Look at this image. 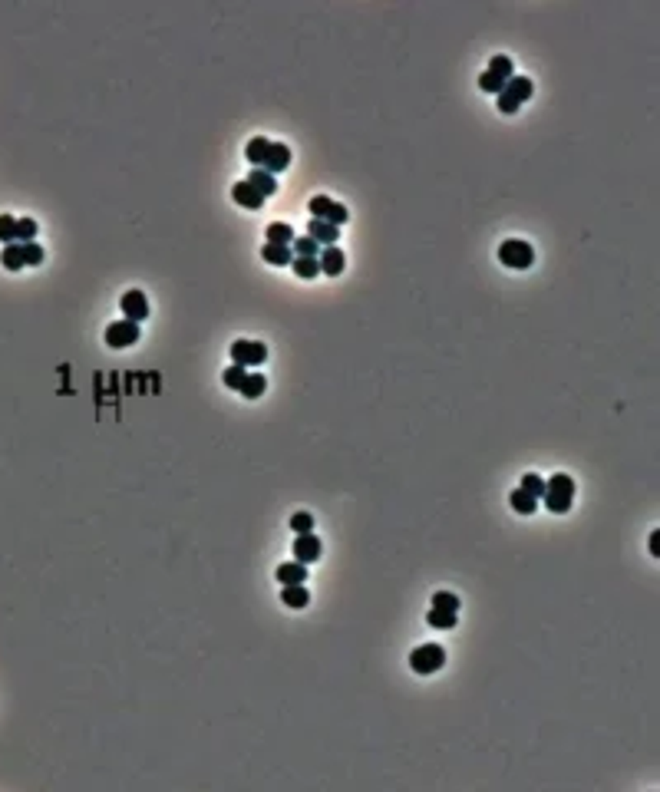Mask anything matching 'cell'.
Returning <instances> with one entry per match:
<instances>
[{
  "label": "cell",
  "instance_id": "obj_25",
  "mask_svg": "<svg viewBox=\"0 0 660 792\" xmlns=\"http://www.w3.org/2000/svg\"><path fill=\"white\" fill-rule=\"evenodd\" d=\"M488 73H496V76H502V80H512V76H515L512 60H508L505 53H496V56L488 60Z\"/></svg>",
  "mask_w": 660,
  "mask_h": 792
},
{
  "label": "cell",
  "instance_id": "obj_16",
  "mask_svg": "<svg viewBox=\"0 0 660 792\" xmlns=\"http://www.w3.org/2000/svg\"><path fill=\"white\" fill-rule=\"evenodd\" d=\"M281 601H284L291 611H301L311 604V594H307L304 584H281Z\"/></svg>",
  "mask_w": 660,
  "mask_h": 792
},
{
  "label": "cell",
  "instance_id": "obj_11",
  "mask_svg": "<svg viewBox=\"0 0 660 792\" xmlns=\"http://www.w3.org/2000/svg\"><path fill=\"white\" fill-rule=\"evenodd\" d=\"M287 165H291V149H287L284 143H271L268 145V155H264V172H271V175H277V172H284Z\"/></svg>",
  "mask_w": 660,
  "mask_h": 792
},
{
  "label": "cell",
  "instance_id": "obj_4",
  "mask_svg": "<svg viewBox=\"0 0 660 792\" xmlns=\"http://www.w3.org/2000/svg\"><path fill=\"white\" fill-rule=\"evenodd\" d=\"M307 212H311V218H317V222H327V224H347L350 222V212H347L340 202H334V198H327V195H314L311 202H307Z\"/></svg>",
  "mask_w": 660,
  "mask_h": 792
},
{
  "label": "cell",
  "instance_id": "obj_12",
  "mask_svg": "<svg viewBox=\"0 0 660 792\" xmlns=\"http://www.w3.org/2000/svg\"><path fill=\"white\" fill-rule=\"evenodd\" d=\"M232 198L238 205H244V208H261V205H264V195L258 192L254 185H248V182H234L232 185Z\"/></svg>",
  "mask_w": 660,
  "mask_h": 792
},
{
  "label": "cell",
  "instance_id": "obj_24",
  "mask_svg": "<svg viewBox=\"0 0 660 792\" xmlns=\"http://www.w3.org/2000/svg\"><path fill=\"white\" fill-rule=\"evenodd\" d=\"M291 268H294V275L304 277V281H311V277L320 275V264H317V258H294V261H291Z\"/></svg>",
  "mask_w": 660,
  "mask_h": 792
},
{
  "label": "cell",
  "instance_id": "obj_6",
  "mask_svg": "<svg viewBox=\"0 0 660 792\" xmlns=\"http://www.w3.org/2000/svg\"><path fill=\"white\" fill-rule=\"evenodd\" d=\"M106 344H109L112 350L139 344V324H136V320H112V324L106 327Z\"/></svg>",
  "mask_w": 660,
  "mask_h": 792
},
{
  "label": "cell",
  "instance_id": "obj_10",
  "mask_svg": "<svg viewBox=\"0 0 660 792\" xmlns=\"http://www.w3.org/2000/svg\"><path fill=\"white\" fill-rule=\"evenodd\" d=\"M317 264H320V275L337 277V275H344V264H347V258H344V251H340L337 244H327L324 251L317 254Z\"/></svg>",
  "mask_w": 660,
  "mask_h": 792
},
{
  "label": "cell",
  "instance_id": "obj_33",
  "mask_svg": "<svg viewBox=\"0 0 660 792\" xmlns=\"http://www.w3.org/2000/svg\"><path fill=\"white\" fill-rule=\"evenodd\" d=\"M433 608L456 611V614H459V598L452 594V591H436V594H433Z\"/></svg>",
  "mask_w": 660,
  "mask_h": 792
},
{
  "label": "cell",
  "instance_id": "obj_22",
  "mask_svg": "<svg viewBox=\"0 0 660 792\" xmlns=\"http://www.w3.org/2000/svg\"><path fill=\"white\" fill-rule=\"evenodd\" d=\"M264 386H268V380H264V373H248L244 376V383L238 393L244 396V400H258V396H264Z\"/></svg>",
  "mask_w": 660,
  "mask_h": 792
},
{
  "label": "cell",
  "instance_id": "obj_15",
  "mask_svg": "<svg viewBox=\"0 0 660 792\" xmlns=\"http://www.w3.org/2000/svg\"><path fill=\"white\" fill-rule=\"evenodd\" d=\"M307 234L314 238L317 244H337V238H340V228L337 224H327V222H317V218H311V224H307Z\"/></svg>",
  "mask_w": 660,
  "mask_h": 792
},
{
  "label": "cell",
  "instance_id": "obj_30",
  "mask_svg": "<svg viewBox=\"0 0 660 792\" xmlns=\"http://www.w3.org/2000/svg\"><path fill=\"white\" fill-rule=\"evenodd\" d=\"M291 532H294V535L314 532V518H311V512H294V515H291Z\"/></svg>",
  "mask_w": 660,
  "mask_h": 792
},
{
  "label": "cell",
  "instance_id": "obj_1",
  "mask_svg": "<svg viewBox=\"0 0 660 792\" xmlns=\"http://www.w3.org/2000/svg\"><path fill=\"white\" fill-rule=\"evenodd\" d=\"M545 508L551 515H568L571 502H575V479L568 472H555V476L545 482V496H541Z\"/></svg>",
  "mask_w": 660,
  "mask_h": 792
},
{
  "label": "cell",
  "instance_id": "obj_34",
  "mask_svg": "<svg viewBox=\"0 0 660 792\" xmlns=\"http://www.w3.org/2000/svg\"><path fill=\"white\" fill-rule=\"evenodd\" d=\"M23 254H27V268H37V264L43 261V248L37 241H30V244H23Z\"/></svg>",
  "mask_w": 660,
  "mask_h": 792
},
{
  "label": "cell",
  "instance_id": "obj_29",
  "mask_svg": "<svg viewBox=\"0 0 660 792\" xmlns=\"http://www.w3.org/2000/svg\"><path fill=\"white\" fill-rule=\"evenodd\" d=\"M505 83L508 80H502V76H496V73L486 70L482 76H479V90H482V92H496V96H498V92L505 90Z\"/></svg>",
  "mask_w": 660,
  "mask_h": 792
},
{
  "label": "cell",
  "instance_id": "obj_18",
  "mask_svg": "<svg viewBox=\"0 0 660 792\" xmlns=\"http://www.w3.org/2000/svg\"><path fill=\"white\" fill-rule=\"evenodd\" d=\"M0 264L7 268V271H20L27 268V254H23V244L13 241V244H4V254H0Z\"/></svg>",
  "mask_w": 660,
  "mask_h": 792
},
{
  "label": "cell",
  "instance_id": "obj_8",
  "mask_svg": "<svg viewBox=\"0 0 660 792\" xmlns=\"http://www.w3.org/2000/svg\"><path fill=\"white\" fill-rule=\"evenodd\" d=\"M320 555H324V545H320V539H317L314 532H307V535H297V541H294V561H301V565H314V561H320Z\"/></svg>",
  "mask_w": 660,
  "mask_h": 792
},
{
  "label": "cell",
  "instance_id": "obj_23",
  "mask_svg": "<svg viewBox=\"0 0 660 792\" xmlns=\"http://www.w3.org/2000/svg\"><path fill=\"white\" fill-rule=\"evenodd\" d=\"M268 241L271 244H294V228L284 224V222L268 224Z\"/></svg>",
  "mask_w": 660,
  "mask_h": 792
},
{
  "label": "cell",
  "instance_id": "obj_3",
  "mask_svg": "<svg viewBox=\"0 0 660 792\" xmlns=\"http://www.w3.org/2000/svg\"><path fill=\"white\" fill-rule=\"evenodd\" d=\"M532 90H535V86H532V80H528V76H512V80L505 83V90L498 92V102H496L498 112H505V116L518 112V106L532 96Z\"/></svg>",
  "mask_w": 660,
  "mask_h": 792
},
{
  "label": "cell",
  "instance_id": "obj_21",
  "mask_svg": "<svg viewBox=\"0 0 660 792\" xmlns=\"http://www.w3.org/2000/svg\"><path fill=\"white\" fill-rule=\"evenodd\" d=\"M508 502H512V508H515L518 515H532V512L539 508V498H535V496H528L525 488H515V492L508 496Z\"/></svg>",
  "mask_w": 660,
  "mask_h": 792
},
{
  "label": "cell",
  "instance_id": "obj_26",
  "mask_svg": "<svg viewBox=\"0 0 660 792\" xmlns=\"http://www.w3.org/2000/svg\"><path fill=\"white\" fill-rule=\"evenodd\" d=\"M317 248H320V244H317L311 234H304V238H294V244H291L294 258H317Z\"/></svg>",
  "mask_w": 660,
  "mask_h": 792
},
{
  "label": "cell",
  "instance_id": "obj_20",
  "mask_svg": "<svg viewBox=\"0 0 660 792\" xmlns=\"http://www.w3.org/2000/svg\"><path fill=\"white\" fill-rule=\"evenodd\" d=\"M268 139L264 136H254V139H248V145H244V155H248V162L254 165V169H261L264 165V155H268Z\"/></svg>",
  "mask_w": 660,
  "mask_h": 792
},
{
  "label": "cell",
  "instance_id": "obj_28",
  "mask_svg": "<svg viewBox=\"0 0 660 792\" xmlns=\"http://www.w3.org/2000/svg\"><path fill=\"white\" fill-rule=\"evenodd\" d=\"M518 488H525L528 496H535L541 502V496H545V479L535 476V472H528V476H522V486Z\"/></svg>",
  "mask_w": 660,
  "mask_h": 792
},
{
  "label": "cell",
  "instance_id": "obj_19",
  "mask_svg": "<svg viewBox=\"0 0 660 792\" xmlns=\"http://www.w3.org/2000/svg\"><path fill=\"white\" fill-rule=\"evenodd\" d=\"M456 611H443V608H429L426 611V624L436 630H452L456 628Z\"/></svg>",
  "mask_w": 660,
  "mask_h": 792
},
{
  "label": "cell",
  "instance_id": "obj_9",
  "mask_svg": "<svg viewBox=\"0 0 660 792\" xmlns=\"http://www.w3.org/2000/svg\"><path fill=\"white\" fill-rule=\"evenodd\" d=\"M119 307H122V314H126V320H136V324H143L145 317H149V301H145L143 291H126L119 297Z\"/></svg>",
  "mask_w": 660,
  "mask_h": 792
},
{
  "label": "cell",
  "instance_id": "obj_17",
  "mask_svg": "<svg viewBox=\"0 0 660 792\" xmlns=\"http://www.w3.org/2000/svg\"><path fill=\"white\" fill-rule=\"evenodd\" d=\"M244 182H248V185H254V188H258V192H261L264 198H271V195L277 192V179H275L271 172H264V169H251V175H248Z\"/></svg>",
  "mask_w": 660,
  "mask_h": 792
},
{
  "label": "cell",
  "instance_id": "obj_7",
  "mask_svg": "<svg viewBox=\"0 0 660 792\" xmlns=\"http://www.w3.org/2000/svg\"><path fill=\"white\" fill-rule=\"evenodd\" d=\"M232 360L241 366H258L268 360V347L258 340H234L232 344Z\"/></svg>",
  "mask_w": 660,
  "mask_h": 792
},
{
  "label": "cell",
  "instance_id": "obj_5",
  "mask_svg": "<svg viewBox=\"0 0 660 792\" xmlns=\"http://www.w3.org/2000/svg\"><path fill=\"white\" fill-rule=\"evenodd\" d=\"M443 664H446V650L439 647V644H423L409 654V667L419 673V677H429V673L443 671Z\"/></svg>",
  "mask_w": 660,
  "mask_h": 792
},
{
  "label": "cell",
  "instance_id": "obj_31",
  "mask_svg": "<svg viewBox=\"0 0 660 792\" xmlns=\"http://www.w3.org/2000/svg\"><path fill=\"white\" fill-rule=\"evenodd\" d=\"M0 241L4 244L17 241V218L13 215H0Z\"/></svg>",
  "mask_w": 660,
  "mask_h": 792
},
{
  "label": "cell",
  "instance_id": "obj_27",
  "mask_svg": "<svg viewBox=\"0 0 660 792\" xmlns=\"http://www.w3.org/2000/svg\"><path fill=\"white\" fill-rule=\"evenodd\" d=\"M244 376H248V370H244L241 364H234V366H228V370L222 373V383L228 386V390H241Z\"/></svg>",
  "mask_w": 660,
  "mask_h": 792
},
{
  "label": "cell",
  "instance_id": "obj_13",
  "mask_svg": "<svg viewBox=\"0 0 660 792\" xmlns=\"http://www.w3.org/2000/svg\"><path fill=\"white\" fill-rule=\"evenodd\" d=\"M275 578L281 581V584H304V581H307V565H301V561H284V565H277Z\"/></svg>",
  "mask_w": 660,
  "mask_h": 792
},
{
  "label": "cell",
  "instance_id": "obj_14",
  "mask_svg": "<svg viewBox=\"0 0 660 792\" xmlns=\"http://www.w3.org/2000/svg\"><path fill=\"white\" fill-rule=\"evenodd\" d=\"M261 258H264L268 264H275V268H284V264L294 261V251H291V244H271V241H264Z\"/></svg>",
  "mask_w": 660,
  "mask_h": 792
},
{
  "label": "cell",
  "instance_id": "obj_35",
  "mask_svg": "<svg viewBox=\"0 0 660 792\" xmlns=\"http://www.w3.org/2000/svg\"><path fill=\"white\" fill-rule=\"evenodd\" d=\"M647 545H650V555H654V558H660V555H657V532H650V541H647Z\"/></svg>",
  "mask_w": 660,
  "mask_h": 792
},
{
  "label": "cell",
  "instance_id": "obj_2",
  "mask_svg": "<svg viewBox=\"0 0 660 792\" xmlns=\"http://www.w3.org/2000/svg\"><path fill=\"white\" fill-rule=\"evenodd\" d=\"M498 261L505 264V268H512V271H528V268L535 264V251H532V244L522 241V238H508V241H502V248H498Z\"/></svg>",
  "mask_w": 660,
  "mask_h": 792
},
{
  "label": "cell",
  "instance_id": "obj_32",
  "mask_svg": "<svg viewBox=\"0 0 660 792\" xmlns=\"http://www.w3.org/2000/svg\"><path fill=\"white\" fill-rule=\"evenodd\" d=\"M33 238H37V222L33 218H17V241L30 244Z\"/></svg>",
  "mask_w": 660,
  "mask_h": 792
}]
</instances>
